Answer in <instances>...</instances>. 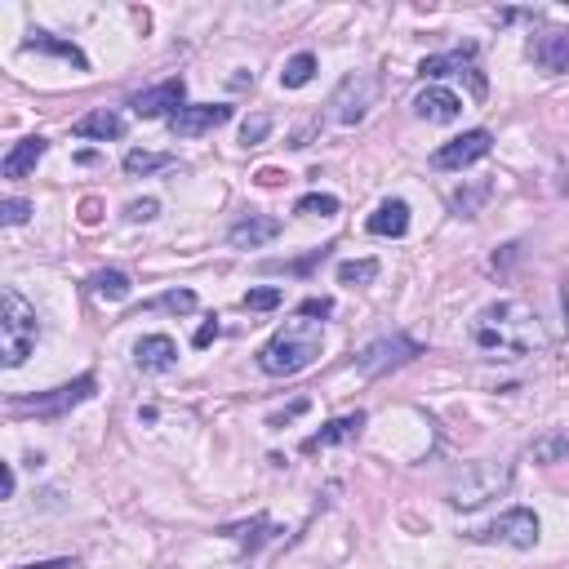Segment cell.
I'll use <instances>...</instances> for the list:
<instances>
[{
    "instance_id": "obj_36",
    "label": "cell",
    "mask_w": 569,
    "mask_h": 569,
    "mask_svg": "<svg viewBox=\"0 0 569 569\" xmlns=\"http://www.w3.org/2000/svg\"><path fill=\"white\" fill-rule=\"evenodd\" d=\"M329 312H334V298H307L298 307V316H329Z\"/></svg>"
},
{
    "instance_id": "obj_23",
    "label": "cell",
    "mask_w": 569,
    "mask_h": 569,
    "mask_svg": "<svg viewBox=\"0 0 569 569\" xmlns=\"http://www.w3.org/2000/svg\"><path fill=\"white\" fill-rule=\"evenodd\" d=\"M489 192H494V183L481 178V183H467V187H458L454 196H449V209L458 214V218H476L481 214V205L489 201Z\"/></svg>"
},
{
    "instance_id": "obj_31",
    "label": "cell",
    "mask_w": 569,
    "mask_h": 569,
    "mask_svg": "<svg viewBox=\"0 0 569 569\" xmlns=\"http://www.w3.org/2000/svg\"><path fill=\"white\" fill-rule=\"evenodd\" d=\"M281 289H276V284H258V289H249V294H245V307H249V312H272V307H281Z\"/></svg>"
},
{
    "instance_id": "obj_33",
    "label": "cell",
    "mask_w": 569,
    "mask_h": 569,
    "mask_svg": "<svg viewBox=\"0 0 569 569\" xmlns=\"http://www.w3.org/2000/svg\"><path fill=\"white\" fill-rule=\"evenodd\" d=\"M27 218H32V205L27 201H18V196L0 201V223H5V227H23Z\"/></svg>"
},
{
    "instance_id": "obj_16",
    "label": "cell",
    "mask_w": 569,
    "mask_h": 569,
    "mask_svg": "<svg viewBox=\"0 0 569 569\" xmlns=\"http://www.w3.org/2000/svg\"><path fill=\"white\" fill-rule=\"evenodd\" d=\"M361 427H365V414H361V409H356V414H343V418H329L316 436H307V441H303V449H307V454H316V449L356 441V436H361Z\"/></svg>"
},
{
    "instance_id": "obj_37",
    "label": "cell",
    "mask_w": 569,
    "mask_h": 569,
    "mask_svg": "<svg viewBox=\"0 0 569 569\" xmlns=\"http://www.w3.org/2000/svg\"><path fill=\"white\" fill-rule=\"evenodd\" d=\"M218 334H223V325H218V321H205V325L196 329V338H192V343H196V347H209Z\"/></svg>"
},
{
    "instance_id": "obj_20",
    "label": "cell",
    "mask_w": 569,
    "mask_h": 569,
    "mask_svg": "<svg viewBox=\"0 0 569 569\" xmlns=\"http://www.w3.org/2000/svg\"><path fill=\"white\" fill-rule=\"evenodd\" d=\"M23 49H41V54H54V58H63V63H72L76 72H89V58H85V49L76 41H58V36H49V32H27V41Z\"/></svg>"
},
{
    "instance_id": "obj_4",
    "label": "cell",
    "mask_w": 569,
    "mask_h": 569,
    "mask_svg": "<svg viewBox=\"0 0 569 569\" xmlns=\"http://www.w3.org/2000/svg\"><path fill=\"white\" fill-rule=\"evenodd\" d=\"M0 334H5V365L18 369L32 356L36 338H41L36 307H32L18 289H5V298H0Z\"/></svg>"
},
{
    "instance_id": "obj_14",
    "label": "cell",
    "mask_w": 569,
    "mask_h": 569,
    "mask_svg": "<svg viewBox=\"0 0 569 569\" xmlns=\"http://www.w3.org/2000/svg\"><path fill=\"white\" fill-rule=\"evenodd\" d=\"M414 112L423 116V121L432 125H449L463 116V98L454 94V89H441V85H427L418 98H414Z\"/></svg>"
},
{
    "instance_id": "obj_25",
    "label": "cell",
    "mask_w": 569,
    "mask_h": 569,
    "mask_svg": "<svg viewBox=\"0 0 569 569\" xmlns=\"http://www.w3.org/2000/svg\"><path fill=\"white\" fill-rule=\"evenodd\" d=\"M312 76H316V54H307V49H303V54H294V58L284 63L281 85H284V89H303Z\"/></svg>"
},
{
    "instance_id": "obj_8",
    "label": "cell",
    "mask_w": 569,
    "mask_h": 569,
    "mask_svg": "<svg viewBox=\"0 0 569 569\" xmlns=\"http://www.w3.org/2000/svg\"><path fill=\"white\" fill-rule=\"evenodd\" d=\"M414 356H423V343H414L409 334H387V338H374L365 352L356 356V369H361L365 378H378V374L405 365Z\"/></svg>"
},
{
    "instance_id": "obj_35",
    "label": "cell",
    "mask_w": 569,
    "mask_h": 569,
    "mask_svg": "<svg viewBox=\"0 0 569 569\" xmlns=\"http://www.w3.org/2000/svg\"><path fill=\"white\" fill-rule=\"evenodd\" d=\"M125 214H129L134 223H152V218L161 214V201H152V196H147V201H129L125 205Z\"/></svg>"
},
{
    "instance_id": "obj_17",
    "label": "cell",
    "mask_w": 569,
    "mask_h": 569,
    "mask_svg": "<svg viewBox=\"0 0 569 569\" xmlns=\"http://www.w3.org/2000/svg\"><path fill=\"white\" fill-rule=\"evenodd\" d=\"M49 152V143H45L41 134H32V138H23V143H14V152L0 161V174L5 178H27L36 165H41V156Z\"/></svg>"
},
{
    "instance_id": "obj_22",
    "label": "cell",
    "mask_w": 569,
    "mask_h": 569,
    "mask_svg": "<svg viewBox=\"0 0 569 569\" xmlns=\"http://www.w3.org/2000/svg\"><path fill=\"white\" fill-rule=\"evenodd\" d=\"M529 458H534L538 467L565 463V458H569V427H552V432H543V436L529 445Z\"/></svg>"
},
{
    "instance_id": "obj_3",
    "label": "cell",
    "mask_w": 569,
    "mask_h": 569,
    "mask_svg": "<svg viewBox=\"0 0 569 569\" xmlns=\"http://www.w3.org/2000/svg\"><path fill=\"white\" fill-rule=\"evenodd\" d=\"M507 489H512V467L507 463H467L463 472H454L445 498L458 512H476L489 498H503Z\"/></svg>"
},
{
    "instance_id": "obj_10",
    "label": "cell",
    "mask_w": 569,
    "mask_h": 569,
    "mask_svg": "<svg viewBox=\"0 0 569 569\" xmlns=\"http://www.w3.org/2000/svg\"><path fill=\"white\" fill-rule=\"evenodd\" d=\"M183 98H187V81H183V76H169V81L152 85V89H143V94H134L129 107H134L138 121H161V116L169 121L178 107H187Z\"/></svg>"
},
{
    "instance_id": "obj_21",
    "label": "cell",
    "mask_w": 569,
    "mask_h": 569,
    "mask_svg": "<svg viewBox=\"0 0 569 569\" xmlns=\"http://www.w3.org/2000/svg\"><path fill=\"white\" fill-rule=\"evenodd\" d=\"M125 134V116L116 107H98L76 121V138H94V143H107V138H121Z\"/></svg>"
},
{
    "instance_id": "obj_34",
    "label": "cell",
    "mask_w": 569,
    "mask_h": 569,
    "mask_svg": "<svg viewBox=\"0 0 569 569\" xmlns=\"http://www.w3.org/2000/svg\"><path fill=\"white\" fill-rule=\"evenodd\" d=\"M307 409H312V401H307V396H298V401H289V405H284V409H276V414L267 418V427H284V423H294V418H303Z\"/></svg>"
},
{
    "instance_id": "obj_1",
    "label": "cell",
    "mask_w": 569,
    "mask_h": 569,
    "mask_svg": "<svg viewBox=\"0 0 569 569\" xmlns=\"http://www.w3.org/2000/svg\"><path fill=\"white\" fill-rule=\"evenodd\" d=\"M472 338H476L481 352L498 356V361H521V356H529V352L543 343V334H538V316H534L529 307H521V303L485 307V312L476 316Z\"/></svg>"
},
{
    "instance_id": "obj_40",
    "label": "cell",
    "mask_w": 569,
    "mask_h": 569,
    "mask_svg": "<svg viewBox=\"0 0 569 569\" xmlns=\"http://www.w3.org/2000/svg\"><path fill=\"white\" fill-rule=\"evenodd\" d=\"M23 569H76V561H36V565H23Z\"/></svg>"
},
{
    "instance_id": "obj_9",
    "label": "cell",
    "mask_w": 569,
    "mask_h": 569,
    "mask_svg": "<svg viewBox=\"0 0 569 569\" xmlns=\"http://www.w3.org/2000/svg\"><path fill=\"white\" fill-rule=\"evenodd\" d=\"M494 152V134L489 129H467L463 138H449L432 152V169H467V165L485 161Z\"/></svg>"
},
{
    "instance_id": "obj_7",
    "label": "cell",
    "mask_w": 569,
    "mask_h": 569,
    "mask_svg": "<svg viewBox=\"0 0 569 569\" xmlns=\"http://www.w3.org/2000/svg\"><path fill=\"white\" fill-rule=\"evenodd\" d=\"M94 374H81L76 383H63V387H54V392H41V396H18L14 409H23V414H41V418H63V414H72L76 405H85L89 396H94Z\"/></svg>"
},
{
    "instance_id": "obj_18",
    "label": "cell",
    "mask_w": 569,
    "mask_h": 569,
    "mask_svg": "<svg viewBox=\"0 0 569 569\" xmlns=\"http://www.w3.org/2000/svg\"><path fill=\"white\" fill-rule=\"evenodd\" d=\"M365 227H369V236H392V241H401L409 232V205L405 201H383L365 218Z\"/></svg>"
},
{
    "instance_id": "obj_5",
    "label": "cell",
    "mask_w": 569,
    "mask_h": 569,
    "mask_svg": "<svg viewBox=\"0 0 569 569\" xmlns=\"http://www.w3.org/2000/svg\"><path fill=\"white\" fill-rule=\"evenodd\" d=\"M538 534H543V525H538V516L529 512V507H512V512H503L494 525L485 529H472L467 538L472 543H503V547H516V552H529L534 543H538Z\"/></svg>"
},
{
    "instance_id": "obj_2",
    "label": "cell",
    "mask_w": 569,
    "mask_h": 569,
    "mask_svg": "<svg viewBox=\"0 0 569 569\" xmlns=\"http://www.w3.org/2000/svg\"><path fill=\"white\" fill-rule=\"evenodd\" d=\"M316 356H321V325L316 321H294L258 352V369L272 374V378H289V374H303Z\"/></svg>"
},
{
    "instance_id": "obj_24",
    "label": "cell",
    "mask_w": 569,
    "mask_h": 569,
    "mask_svg": "<svg viewBox=\"0 0 569 569\" xmlns=\"http://www.w3.org/2000/svg\"><path fill=\"white\" fill-rule=\"evenodd\" d=\"M89 284H94V294H98L103 303H125V298H129V289H134V284H129V276H125V272H116V267L98 272V276H94Z\"/></svg>"
},
{
    "instance_id": "obj_27",
    "label": "cell",
    "mask_w": 569,
    "mask_h": 569,
    "mask_svg": "<svg viewBox=\"0 0 569 569\" xmlns=\"http://www.w3.org/2000/svg\"><path fill=\"white\" fill-rule=\"evenodd\" d=\"M169 165H174L169 152H138V147L125 152V169L129 174H156V169H169Z\"/></svg>"
},
{
    "instance_id": "obj_38",
    "label": "cell",
    "mask_w": 569,
    "mask_h": 569,
    "mask_svg": "<svg viewBox=\"0 0 569 569\" xmlns=\"http://www.w3.org/2000/svg\"><path fill=\"white\" fill-rule=\"evenodd\" d=\"M18 489V476H14V463H5V481H0V498H14Z\"/></svg>"
},
{
    "instance_id": "obj_29",
    "label": "cell",
    "mask_w": 569,
    "mask_h": 569,
    "mask_svg": "<svg viewBox=\"0 0 569 569\" xmlns=\"http://www.w3.org/2000/svg\"><path fill=\"white\" fill-rule=\"evenodd\" d=\"M147 307H161V312H174V316H187V312H196V294L192 289H169L161 298H152Z\"/></svg>"
},
{
    "instance_id": "obj_19",
    "label": "cell",
    "mask_w": 569,
    "mask_h": 569,
    "mask_svg": "<svg viewBox=\"0 0 569 569\" xmlns=\"http://www.w3.org/2000/svg\"><path fill=\"white\" fill-rule=\"evenodd\" d=\"M476 45H463V49H454V54H432V58H423L418 63V72L427 76V81H436V76H454V72H472L476 76Z\"/></svg>"
},
{
    "instance_id": "obj_30",
    "label": "cell",
    "mask_w": 569,
    "mask_h": 569,
    "mask_svg": "<svg viewBox=\"0 0 569 569\" xmlns=\"http://www.w3.org/2000/svg\"><path fill=\"white\" fill-rule=\"evenodd\" d=\"M267 529H272V521H267V516H254L249 525H227L223 534H227V538H236V543H245V547L254 552V547L263 543V534H267Z\"/></svg>"
},
{
    "instance_id": "obj_28",
    "label": "cell",
    "mask_w": 569,
    "mask_h": 569,
    "mask_svg": "<svg viewBox=\"0 0 569 569\" xmlns=\"http://www.w3.org/2000/svg\"><path fill=\"white\" fill-rule=\"evenodd\" d=\"M294 214H303V218H334V214H338V196L312 192V196H303V201L294 205Z\"/></svg>"
},
{
    "instance_id": "obj_15",
    "label": "cell",
    "mask_w": 569,
    "mask_h": 569,
    "mask_svg": "<svg viewBox=\"0 0 569 569\" xmlns=\"http://www.w3.org/2000/svg\"><path fill=\"white\" fill-rule=\"evenodd\" d=\"M281 236V218H267V214H249L241 223H232L227 232V245L232 249H258V245L276 241Z\"/></svg>"
},
{
    "instance_id": "obj_13",
    "label": "cell",
    "mask_w": 569,
    "mask_h": 569,
    "mask_svg": "<svg viewBox=\"0 0 569 569\" xmlns=\"http://www.w3.org/2000/svg\"><path fill=\"white\" fill-rule=\"evenodd\" d=\"M134 365L143 369V374H165V369H174L178 365L174 338H169V334H143V338L134 343Z\"/></svg>"
},
{
    "instance_id": "obj_11",
    "label": "cell",
    "mask_w": 569,
    "mask_h": 569,
    "mask_svg": "<svg viewBox=\"0 0 569 569\" xmlns=\"http://www.w3.org/2000/svg\"><path fill=\"white\" fill-rule=\"evenodd\" d=\"M227 121H232L227 103H187V107H178L169 116V134L174 138H201V134H209V129H218Z\"/></svg>"
},
{
    "instance_id": "obj_6",
    "label": "cell",
    "mask_w": 569,
    "mask_h": 569,
    "mask_svg": "<svg viewBox=\"0 0 569 569\" xmlns=\"http://www.w3.org/2000/svg\"><path fill=\"white\" fill-rule=\"evenodd\" d=\"M374 98H378V81H374L369 72H352V76H343L338 89H334L329 116L338 125H361L369 116V107H374Z\"/></svg>"
},
{
    "instance_id": "obj_39",
    "label": "cell",
    "mask_w": 569,
    "mask_h": 569,
    "mask_svg": "<svg viewBox=\"0 0 569 569\" xmlns=\"http://www.w3.org/2000/svg\"><path fill=\"white\" fill-rule=\"evenodd\" d=\"M258 183H263V187H276V183H284V174L281 169H258Z\"/></svg>"
},
{
    "instance_id": "obj_12",
    "label": "cell",
    "mask_w": 569,
    "mask_h": 569,
    "mask_svg": "<svg viewBox=\"0 0 569 569\" xmlns=\"http://www.w3.org/2000/svg\"><path fill=\"white\" fill-rule=\"evenodd\" d=\"M529 58H534L547 76H565L569 72V27L538 32V36L529 41Z\"/></svg>"
},
{
    "instance_id": "obj_26",
    "label": "cell",
    "mask_w": 569,
    "mask_h": 569,
    "mask_svg": "<svg viewBox=\"0 0 569 569\" xmlns=\"http://www.w3.org/2000/svg\"><path fill=\"white\" fill-rule=\"evenodd\" d=\"M378 281V258H352L338 263V284H374Z\"/></svg>"
},
{
    "instance_id": "obj_32",
    "label": "cell",
    "mask_w": 569,
    "mask_h": 569,
    "mask_svg": "<svg viewBox=\"0 0 569 569\" xmlns=\"http://www.w3.org/2000/svg\"><path fill=\"white\" fill-rule=\"evenodd\" d=\"M267 134H272V116H267V112H258V116H249V121L241 125V143H245V147H258Z\"/></svg>"
}]
</instances>
